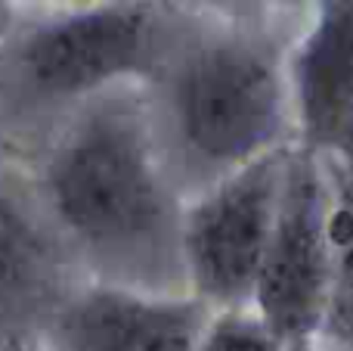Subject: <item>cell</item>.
<instances>
[{
  "label": "cell",
  "instance_id": "30bf717a",
  "mask_svg": "<svg viewBox=\"0 0 353 351\" xmlns=\"http://www.w3.org/2000/svg\"><path fill=\"white\" fill-rule=\"evenodd\" d=\"M195 351H285L273 336L267 333L261 321L242 311H230V314L217 317L208 323L205 336H201Z\"/></svg>",
  "mask_w": 353,
  "mask_h": 351
},
{
  "label": "cell",
  "instance_id": "8fae6325",
  "mask_svg": "<svg viewBox=\"0 0 353 351\" xmlns=\"http://www.w3.org/2000/svg\"><path fill=\"white\" fill-rule=\"evenodd\" d=\"M6 28H10V10H6V6H0V37L6 35Z\"/></svg>",
  "mask_w": 353,
  "mask_h": 351
},
{
  "label": "cell",
  "instance_id": "52a82bcc",
  "mask_svg": "<svg viewBox=\"0 0 353 351\" xmlns=\"http://www.w3.org/2000/svg\"><path fill=\"white\" fill-rule=\"evenodd\" d=\"M292 91L301 146L353 168V0H329L298 44Z\"/></svg>",
  "mask_w": 353,
  "mask_h": 351
},
{
  "label": "cell",
  "instance_id": "9c48e42d",
  "mask_svg": "<svg viewBox=\"0 0 353 351\" xmlns=\"http://www.w3.org/2000/svg\"><path fill=\"white\" fill-rule=\"evenodd\" d=\"M53 280L50 240L16 202L0 196V314L34 308L50 296Z\"/></svg>",
  "mask_w": 353,
  "mask_h": 351
},
{
  "label": "cell",
  "instance_id": "7a4b0ae2",
  "mask_svg": "<svg viewBox=\"0 0 353 351\" xmlns=\"http://www.w3.org/2000/svg\"><path fill=\"white\" fill-rule=\"evenodd\" d=\"M180 149L199 165L245 168L270 153L285 124V81L254 41L214 37L180 56L168 78Z\"/></svg>",
  "mask_w": 353,
  "mask_h": 351
},
{
  "label": "cell",
  "instance_id": "6da1fadb",
  "mask_svg": "<svg viewBox=\"0 0 353 351\" xmlns=\"http://www.w3.org/2000/svg\"><path fill=\"white\" fill-rule=\"evenodd\" d=\"M43 193L59 227L124 277L180 255L171 190L128 106H99L72 124L43 168Z\"/></svg>",
  "mask_w": 353,
  "mask_h": 351
},
{
  "label": "cell",
  "instance_id": "3957f363",
  "mask_svg": "<svg viewBox=\"0 0 353 351\" xmlns=\"http://www.w3.org/2000/svg\"><path fill=\"white\" fill-rule=\"evenodd\" d=\"M325 218L329 180L310 149H288L282 162L279 202L254 286L257 321L282 348L319 336L325 311Z\"/></svg>",
  "mask_w": 353,
  "mask_h": 351
},
{
  "label": "cell",
  "instance_id": "277c9868",
  "mask_svg": "<svg viewBox=\"0 0 353 351\" xmlns=\"http://www.w3.org/2000/svg\"><path fill=\"white\" fill-rule=\"evenodd\" d=\"M285 153H267L232 171L180 221V258L199 302L239 308L254 298Z\"/></svg>",
  "mask_w": 353,
  "mask_h": 351
},
{
  "label": "cell",
  "instance_id": "8992f818",
  "mask_svg": "<svg viewBox=\"0 0 353 351\" xmlns=\"http://www.w3.org/2000/svg\"><path fill=\"white\" fill-rule=\"evenodd\" d=\"M208 330L199 298H149L124 286H97L53 317L56 351H195Z\"/></svg>",
  "mask_w": 353,
  "mask_h": 351
},
{
  "label": "cell",
  "instance_id": "5b68a950",
  "mask_svg": "<svg viewBox=\"0 0 353 351\" xmlns=\"http://www.w3.org/2000/svg\"><path fill=\"white\" fill-rule=\"evenodd\" d=\"M152 19L140 6H97L34 28L19 44V72L31 93L68 99L143 66Z\"/></svg>",
  "mask_w": 353,
  "mask_h": 351
},
{
  "label": "cell",
  "instance_id": "ba28073f",
  "mask_svg": "<svg viewBox=\"0 0 353 351\" xmlns=\"http://www.w3.org/2000/svg\"><path fill=\"white\" fill-rule=\"evenodd\" d=\"M325 311L319 339L329 351H353V168L325 162Z\"/></svg>",
  "mask_w": 353,
  "mask_h": 351
},
{
  "label": "cell",
  "instance_id": "4fadbf2b",
  "mask_svg": "<svg viewBox=\"0 0 353 351\" xmlns=\"http://www.w3.org/2000/svg\"><path fill=\"white\" fill-rule=\"evenodd\" d=\"M10 351H25V348H19V345H12V348H10Z\"/></svg>",
  "mask_w": 353,
  "mask_h": 351
},
{
  "label": "cell",
  "instance_id": "7c38bea8",
  "mask_svg": "<svg viewBox=\"0 0 353 351\" xmlns=\"http://www.w3.org/2000/svg\"><path fill=\"white\" fill-rule=\"evenodd\" d=\"M285 351H319L316 345H313V342H307V345H294V348H285ZM329 351V348H325Z\"/></svg>",
  "mask_w": 353,
  "mask_h": 351
}]
</instances>
